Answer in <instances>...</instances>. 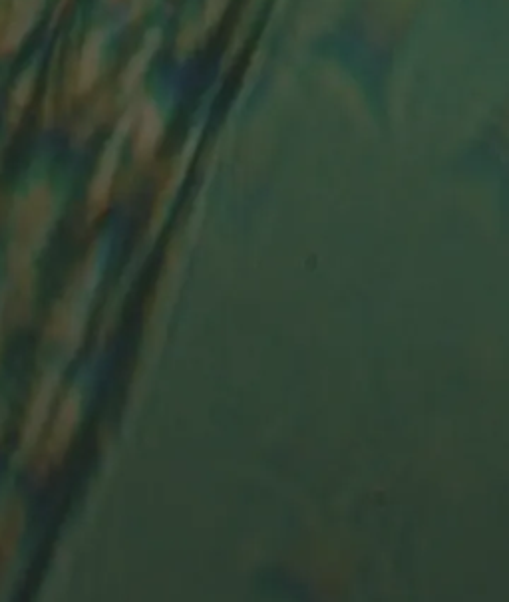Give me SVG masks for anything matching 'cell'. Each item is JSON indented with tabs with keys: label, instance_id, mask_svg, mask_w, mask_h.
I'll use <instances>...</instances> for the list:
<instances>
[{
	"label": "cell",
	"instance_id": "3",
	"mask_svg": "<svg viewBox=\"0 0 509 602\" xmlns=\"http://www.w3.org/2000/svg\"><path fill=\"white\" fill-rule=\"evenodd\" d=\"M116 163H118V151H116V146H112L110 150L104 153L100 169H98L96 179L92 183V203L94 205H102L106 201V195H108L110 185L114 181Z\"/></svg>",
	"mask_w": 509,
	"mask_h": 602
},
{
	"label": "cell",
	"instance_id": "5",
	"mask_svg": "<svg viewBox=\"0 0 509 602\" xmlns=\"http://www.w3.org/2000/svg\"><path fill=\"white\" fill-rule=\"evenodd\" d=\"M152 54H154V44H146V46L142 48V52H140L136 58H132L128 70L124 72V86H126V90H130L132 86H136V84L140 82L142 74H144L146 68H148V62H150V56H152Z\"/></svg>",
	"mask_w": 509,
	"mask_h": 602
},
{
	"label": "cell",
	"instance_id": "4",
	"mask_svg": "<svg viewBox=\"0 0 509 602\" xmlns=\"http://www.w3.org/2000/svg\"><path fill=\"white\" fill-rule=\"evenodd\" d=\"M52 390H54V382H52V380H48V382L44 384L42 392L38 394L36 402H34L32 414H30V420H28V426H26V430H28V440H32L34 432H36V430L42 426V422H44V418H46V410H48V406H50Z\"/></svg>",
	"mask_w": 509,
	"mask_h": 602
},
{
	"label": "cell",
	"instance_id": "7",
	"mask_svg": "<svg viewBox=\"0 0 509 602\" xmlns=\"http://www.w3.org/2000/svg\"><path fill=\"white\" fill-rule=\"evenodd\" d=\"M225 4H227V0H209V4H207V20L209 22H213V20H217L219 18V14L223 12V8H225Z\"/></svg>",
	"mask_w": 509,
	"mask_h": 602
},
{
	"label": "cell",
	"instance_id": "1",
	"mask_svg": "<svg viewBox=\"0 0 509 602\" xmlns=\"http://www.w3.org/2000/svg\"><path fill=\"white\" fill-rule=\"evenodd\" d=\"M102 48H104V34L96 30L84 44L80 66H78V90L86 92L94 86L98 74H100V62H102Z\"/></svg>",
	"mask_w": 509,
	"mask_h": 602
},
{
	"label": "cell",
	"instance_id": "6",
	"mask_svg": "<svg viewBox=\"0 0 509 602\" xmlns=\"http://www.w3.org/2000/svg\"><path fill=\"white\" fill-rule=\"evenodd\" d=\"M32 90H34V72L30 70L28 74H24L18 80V84L14 88V94H12V106L14 108H24L30 102Z\"/></svg>",
	"mask_w": 509,
	"mask_h": 602
},
{
	"label": "cell",
	"instance_id": "2",
	"mask_svg": "<svg viewBox=\"0 0 509 602\" xmlns=\"http://www.w3.org/2000/svg\"><path fill=\"white\" fill-rule=\"evenodd\" d=\"M164 132V122L162 116L156 108V104H146L142 110V122L138 130V140H136V153L138 157L146 159L152 151L156 150L160 138Z\"/></svg>",
	"mask_w": 509,
	"mask_h": 602
}]
</instances>
